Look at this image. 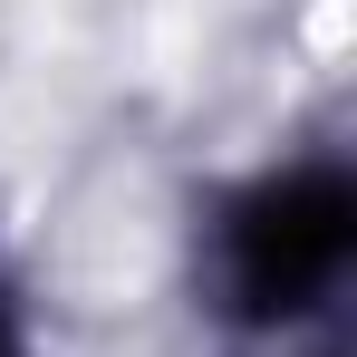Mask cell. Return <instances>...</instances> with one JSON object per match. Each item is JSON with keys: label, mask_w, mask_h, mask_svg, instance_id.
<instances>
[{"label": "cell", "mask_w": 357, "mask_h": 357, "mask_svg": "<svg viewBox=\"0 0 357 357\" xmlns=\"http://www.w3.org/2000/svg\"><path fill=\"white\" fill-rule=\"evenodd\" d=\"M357 241V193L328 165H299V174L251 183L222 222V290L241 319H299L319 290H338Z\"/></svg>", "instance_id": "1"}, {"label": "cell", "mask_w": 357, "mask_h": 357, "mask_svg": "<svg viewBox=\"0 0 357 357\" xmlns=\"http://www.w3.org/2000/svg\"><path fill=\"white\" fill-rule=\"evenodd\" d=\"M0 357H20V348H10V319H0Z\"/></svg>", "instance_id": "2"}]
</instances>
